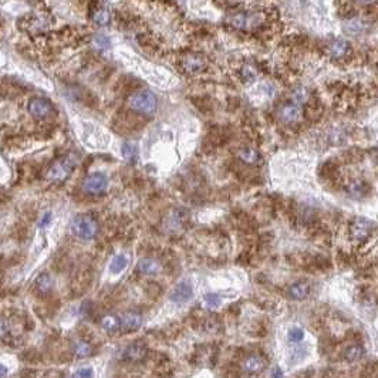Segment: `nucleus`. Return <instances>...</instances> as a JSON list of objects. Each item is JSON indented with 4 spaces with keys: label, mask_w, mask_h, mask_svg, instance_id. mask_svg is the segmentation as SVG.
Segmentation results:
<instances>
[{
    "label": "nucleus",
    "mask_w": 378,
    "mask_h": 378,
    "mask_svg": "<svg viewBox=\"0 0 378 378\" xmlns=\"http://www.w3.org/2000/svg\"><path fill=\"white\" fill-rule=\"evenodd\" d=\"M51 222V212H46L43 215L42 220H40V223H39V226L40 227H46Z\"/></svg>",
    "instance_id": "473e14b6"
},
{
    "label": "nucleus",
    "mask_w": 378,
    "mask_h": 378,
    "mask_svg": "<svg viewBox=\"0 0 378 378\" xmlns=\"http://www.w3.org/2000/svg\"><path fill=\"white\" fill-rule=\"evenodd\" d=\"M363 356H364V348H363L360 344H354V345L348 347V348L345 350V354H344L345 360L350 361V363H354V361L361 360Z\"/></svg>",
    "instance_id": "4be33fe9"
},
{
    "label": "nucleus",
    "mask_w": 378,
    "mask_h": 378,
    "mask_svg": "<svg viewBox=\"0 0 378 378\" xmlns=\"http://www.w3.org/2000/svg\"><path fill=\"white\" fill-rule=\"evenodd\" d=\"M121 152H123V157H124V159L128 164H135V162H137L138 148L135 144H132V142H125V144L123 145Z\"/></svg>",
    "instance_id": "412c9836"
},
{
    "label": "nucleus",
    "mask_w": 378,
    "mask_h": 378,
    "mask_svg": "<svg viewBox=\"0 0 378 378\" xmlns=\"http://www.w3.org/2000/svg\"><path fill=\"white\" fill-rule=\"evenodd\" d=\"M303 337H304V333H303L302 329H299V327H295V329H292L289 331V340L292 343H299V341H302Z\"/></svg>",
    "instance_id": "c85d7f7f"
},
{
    "label": "nucleus",
    "mask_w": 378,
    "mask_h": 378,
    "mask_svg": "<svg viewBox=\"0 0 378 378\" xmlns=\"http://www.w3.org/2000/svg\"><path fill=\"white\" fill-rule=\"evenodd\" d=\"M357 2L363 3V5H370V3H372L374 0H357Z\"/></svg>",
    "instance_id": "c9c22d12"
},
{
    "label": "nucleus",
    "mask_w": 378,
    "mask_h": 378,
    "mask_svg": "<svg viewBox=\"0 0 378 378\" xmlns=\"http://www.w3.org/2000/svg\"><path fill=\"white\" fill-rule=\"evenodd\" d=\"M107 186H108V178L104 173H100V172L89 175L83 182V189L87 193H91V195H98V193L105 192Z\"/></svg>",
    "instance_id": "423d86ee"
},
{
    "label": "nucleus",
    "mask_w": 378,
    "mask_h": 378,
    "mask_svg": "<svg viewBox=\"0 0 378 378\" xmlns=\"http://www.w3.org/2000/svg\"><path fill=\"white\" fill-rule=\"evenodd\" d=\"M182 222H184V216H182V213L181 212H172V215L169 216V219H168V229H171V230H175V229H178L182 225Z\"/></svg>",
    "instance_id": "a878e982"
},
{
    "label": "nucleus",
    "mask_w": 378,
    "mask_h": 378,
    "mask_svg": "<svg viewBox=\"0 0 378 378\" xmlns=\"http://www.w3.org/2000/svg\"><path fill=\"white\" fill-rule=\"evenodd\" d=\"M77 162H78V155L74 152H70L62 158L54 161L47 171V179L51 182H63L69 178L71 172L74 171Z\"/></svg>",
    "instance_id": "f257e3e1"
},
{
    "label": "nucleus",
    "mask_w": 378,
    "mask_h": 378,
    "mask_svg": "<svg viewBox=\"0 0 378 378\" xmlns=\"http://www.w3.org/2000/svg\"><path fill=\"white\" fill-rule=\"evenodd\" d=\"M93 370L91 368H81L78 371L73 372L69 378H93Z\"/></svg>",
    "instance_id": "7c9ffc66"
},
{
    "label": "nucleus",
    "mask_w": 378,
    "mask_h": 378,
    "mask_svg": "<svg viewBox=\"0 0 378 378\" xmlns=\"http://www.w3.org/2000/svg\"><path fill=\"white\" fill-rule=\"evenodd\" d=\"M94 44H96L97 47L98 48H107L108 46H110V40H108V37L107 36H104V35H98L94 37Z\"/></svg>",
    "instance_id": "c756f323"
},
{
    "label": "nucleus",
    "mask_w": 378,
    "mask_h": 378,
    "mask_svg": "<svg viewBox=\"0 0 378 378\" xmlns=\"http://www.w3.org/2000/svg\"><path fill=\"white\" fill-rule=\"evenodd\" d=\"M73 353L76 354L77 357H89L90 354L93 353V348H91V345H90L87 341H84L81 338H78L76 340L74 343H73Z\"/></svg>",
    "instance_id": "aec40b11"
},
{
    "label": "nucleus",
    "mask_w": 378,
    "mask_h": 378,
    "mask_svg": "<svg viewBox=\"0 0 378 378\" xmlns=\"http://www.w3.org/2000/svg\"><path fill=\"white\" fill-rule=\"evenodd\" d=\"M128 103H130L131 110L142 115H154L158 107L157 97L150 90H139L137 93H134L130 97Z\"/></svg>",
    "instance_id": "f03ea898"
},
{
    "label": "nucleus",
    "mask_w": 378,
    "mask_h": 378,
    "mask_svg": "<svg viewBox=\"0 0 378 378\" xmlns=\"http://www.w3.org/2000/svg\"><path fill=\"white\" fill-rule=\"evenodd\" d=\"M36 287L39 292L42 293H48L50 290L53 289V279L51 276L47 275V273H42L36 277Z\"/></svg>",
    "instance_id": "6ab92c4d"
},
{
    "label": "nucleus",
    "mask_w": 378,
    "mask_h": 378,
    "mask_svg": "<svg viewBox=\"0 0 378 378\" xmlns=\"http://www.w3.org/2000/svg\"><path fill=\"white\" fill-rule=\"evenodd\" d=\"M101 326H103L107 331L112 333V331H117L118 329H120V320H118L115 316H107L103 318Z\"/></svg>",
    "instance_id": "393cba45"
},
{
    "label": "nucleus",
    "mask_w": 378,
    "mask_h": 378,
    "mask_svg": "<svg viewBox=\"0 0 378 378\" xmlns=\"http://www.w3.org/2000/svg\"><path fill=\"white\" fill-rule=\"evenodd\" d=\"M242 77L245 78V80H248V81H253L254 78L257 77V70L253 66H243L242 67Z\"/></svg>",
    "instance_id": "cd10ccee"
},
{
    "label": "nucleus",
    "mask_w": 378,
    "mask_h": 378,
    "mask_svg": "<svg viewBox=\"0 0 378 378\" xmlns=\"http://www.w3.org/2000/svg\"><path fill=\"white\" fill-rule=\"evenodd\" d=\"M372 232V222L364 218H356V219L351 222L350 226V235L351 239L354 242H364L368 239V236Z\"/></svg>",
    "instance_id": "39448f33"
},
{
    "label": "nucleus",
    "mask_w": 378,
    "mask_h": 378,
    "mask_svg": "<svg viewBox=\"0 0 378 378\" xmlns=\"http://www.w3.org/2000/svg\"><path fill=\"white\" fill-rule=\"evenodd\" d=\"M310 286L307 282H296L290 286L289 296L295 300H303L309 295Z\"/></svg>",
    "instance_id": "dca6fc26"
},
{
    "label": "nucleus",
    "mask_w": 378,
    "mask_h": 378,
    "mask_svg": "<svg viewBox=\"0 0 378 378\" xmlns=\"http://www.w3.org/2000/svg\"><path fill=\"white\" fill-rule=\"evenodd\" d=\"M347 191L350 193V196H353L354 199H361L368 192V184L360 178L353 179L348 184V186H347Z\"/></svg>",
    "instance_id": "f8f14e48"
},
{
    "label": "nucleus",
    "mask_w": 378,
    "mask_h": 378,
    "mask_svg": "<svg viewBox=\"0 0 378 378\" xmlns=\"http://www.w3.org/2000/svg\"><path fill=\"white\" fill-rule=\"evenodd\" d=\"M229 3H236V2H239V0H226Z\"/></svg>",
    "instance_id": "e433bc0d"
},
{
    "label": "nucleus",
    "mask_w": 378,
    "mask_h": 378,
    "mask_svg": "<svg viewBox=\"0 0 378 378\" xmlns=\"http://www.w3.org/2000/svg\"><path fill=\"white\" fill-rule=\"evenodd\" d=\"M203 302H205L207 307H209V309H216V307H219L220 297L216 293H208L203 297Z\"/></svg>",
    "instance_id": "bb28decb"
},
{
    "label": "nucleus",
    "mask_w": 378,
    "mask_h": 378,
    "mask_svg": "<svg viewBox=\"0 0 378 378\" xmlns=\"http://www.w3.org/2000/svg\"><path fill=\"white\" fill-rule=\"evenodd\" d=\"M159 270H161L159 261L151 259V257H144L138 261L137 265V272L141 275H157Z\"/></svg>",
    "instance_id": "4468645a"
},
{
    "label": "nucleus",
    "mask_w": 378,
    "mask_h": 378,
    "mask_svg": "<svg viewBox=\"0 0 378 378\" xmlns=\"http://www.w3.org/2000/svg\"><path fill=\"white\" fill-rule=\"evenodd\" d=\"M147 354V348L141 343H134L128 345L123 353V357L125 360H131V361H138L141 358L145 357Z\"/></svg>",
    "instance_id": "2eb2a0df"
},
{
    "label": "nucleus",
    "mask_w": 378,
    "mask_h": 378,
    "mask_svg": "<svg viewBox=\"0 0 378 378\" xmlns=\"http://www.w3.org/2000/svg\"><path fill=\"white\" fill-rule=\"evenodd\" d=\"M127 265H128V257L125 254H117L112 259V261H111L110 270L114 275H118V273H121L127 268Z\"/></svg>",
    "instance_id": "5701e85b"
},
{
    "label": "nucleus",
    "mask_w": 378,
    "mask_h": 378,
    "mask_svg": "<svg viewBox=\"0 0 378 378\" xmlns=\"http://www.w3.org/2000/svg\"><path fill=\"white\" fill-rule=\"evenodd\" d=\"M243 371L246 374H257L263 370L265 367V360L260 356L257 354H253V356H249L245 361H243Z\"/></svg>",
    "instance_id": "ddd939ff"
},
{
    "label": "nucleus",
    "mask_w": 378,
    "mask_h": 378,
    "mask_svg": "<svg viewBox=\"0 0 378 378\" xmlns=\"http://www.w3.org/2000/svg\"><path fill=\"white\" fill-rule=\"evenodd\" d=\"M91 19H93V21H96L97 24H100V26H107L110 23V13H108L107 9L101 7V9H97L96 12L93 13Z\"/></svg>",
    "instance_id": "b1692460"
},
{
    "label": "nucleus",
    "mask_w": 378,
    "mask_h": 378,
    "mask_svg": "<svg viewBox=\"0 0 378 378\" xmlns=\"http://www.w3.org/2000/svg\"><path fill=\"white\" fill-rule=\"evenodd\" d=\"M71 230L81 239H94L98 234V223L89 215H80L71 222Z\"/></svg>",
    "instance_id": "7ed1b4c3"
},
{
    "label": "nucleus",
    "mask_w": 378,
    "mask_h": 378,
    "mask_svg": "<svg viewBox=\"0 0 378 378\" xmlns=\"http://www.w3.org/2000/svg\"><path fill=\"white\" fill-rule=\"evenodd\" d=\"M7 374V368L3 364H0V378H3Z\"/></svg>",
    "instance_id": "f704fd0d"
},
{
    "label": "nucleus",
    "mask_w": 378,
    "mask_h": 378,
    "mask_svg": "<svg viewBox=\"0 0 378 378\" xmlns=\"http://www.w3.org/2000/svg\"><path fill=\"white\" fill-rule=\"evenodd\" d=\"M239 158L246 162V164H257L259 159H260V154L256 151L254 148L246 147V148H242L239 151Z\"/></svg>",
    "instance_id": "a211bd4d"
},
{
    "label": "nucleus",
    "mask_w": 378,
    "mask_h": 378,
    "mask_svg": "<svg viewBox=\"0 0 378 378\" xmlns=\"http://www.w3.org/2000/svg\"><path fill=\"white\" fill-rule=\"evenodd\" d=\"M193 295L192 286L191 283L188 282H181L175 286V289L172 290L171 293V300L177 304H184L186 303Z\"/></svg>",
    "instance_id": "1a4fd4ad"
},
{
    "label": "nucleus",
    "mask_w": 378,
    "mask_h": 378,
    "mask_svg": "<svg viewBox=\"0 0 378 378\" xmlns=\"http://www.w3.org/2000/svg\"><path fill=\"white\" fill-rule=\"evenodd\" d=\"M272 378H284V374H283V371L279 367H276V368L272 370Z\"/></svg>",
    "instance_id": "72a5a7b5"
},
{
    "label": "nucleus",
    "mask_w": 378,
    "mask_h": 378,
    "mask_svg": "<svg viewBox=\"0 0 378 378\" xmlns=\"http://www.w3.org/2000/svg\"><path fill=\"white\" fill-rule=\"evenodd\" d=\"M347 51H348V43L345 40H341V39L331 43L330 47H329V54L334 59H341L347 54Z\"/></svg>",
    "instance_id": "f3484780"
},
{
    "label": "nucleus",
    "mask_w": 378,
    "mask_h": 378,
    "mask_svg": "<svg viewBox=\"0 0 378 378\" xmlns=\"http://www.w3.org/2000/svg\"><path fill=\"white\" fill-rule=\"evenodd\" d=\"M279 117L283 123H296L302 117V107L297 104H286L279 111Z\"/></svg>",
    "instance_id": "9b49d317"
},
{
    "label": "nucleus",
    "mask_w": 378,
    "mask_h": 378,
    "mask_svg": "<svg viewBox=\"0 0 378 378\" xmlns=\"http://www.w3.org/2000/svg\"><path fill=\"white\" fill-rule=\"evenodd\" d=\"M142 324V316L137 311H127L120 318V329L124 331H135Z\"/></svg>",
    "instance_id": "9d476101"
},
{
    "label": "nucleus",
    "mask_w": 378,
    "mask_h": 378,
    "mask_svg": "<svg viewBox=\"0 0 378 378\" xmlns=\"http://www.w3.org/2000/svg\"><path fill=\"white\" fill-rule=\"evenodd\" d=\"M181 66L188 74H199L207 69V62L199 54H188L182 59Z\"/></svg>",
    "instance_id": "6e6552de"
},
{
    "label": "nucleus",
    "mask_w": 378,
    "mask_h": 378,
    "mask_svg": "<svg viewBox=\"0 0 378 378\" xmlns=\"http://www.w3.org/2000/svg\"><path fill=\"white\" fill-rule=\"evenodd\" d=\"M7 333H9V324H7L5 318L0 317V340L5 338L7 336Z\"/></svg>",
    "instance_id": "2f4dec72"
},
{
    "label": "nucleus",
    "mask_w": 378,
    "mask_h": 378,
    "mask_svg": "<svg viewBox=\"0 0 378 378\" xmlns=\"http://www.w3.org/2000/svg\"><path fill=\"white\" fill-rule=\"evenodd\" d=\"M265 21V16L259 12H243V13H236L230 17V24L238 30H246L252 32L260 27Z\"/></svg>",
    "instance_id": "20e7f679"
},
{
    "label": "nucleus",
    "mask_w": 378,
    "mask_h": 378,
    "mask_svg": "<svg viewBox=\"0 0 378 378\" xmlns=\"http://www.w3.org/2000/svg\"><path fill=\"white\" fill-rule=\"evenodd\" d=\"M28 112L35 118H39V120L47 118L53 114V104L50 103L48 100H46V98L37 97V98H33L28 103Z\"/></svg>",
    "instance_id": "0eeeda50"
}]
</instances>
